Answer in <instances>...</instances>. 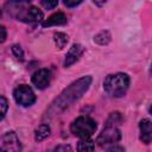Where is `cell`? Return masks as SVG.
<instances>
[{"instance_id": "obj_1", "label": "cell", "mask_w": 152, "mask_h": 152, "mask_svg": "<svg viewBox=\"0 0 152 152\" xmlns=\"http://www.w3.org/2000/svg\"><path fill=\"white\" fill-rule=\"evenodd\" d=\"M90 83H91L90 76H84V77L75 81L74 83H71L52 102L51 107L49 108L48 114L49 115H58L61 112L65 110L68 107H70L75 101H77L88 90Z\"/></svg>"}, {"instance_id": "obj_2", "label": "cell", "mask_w": 152, "mask_h": 152, "mask_svg": "<svg viewBox=\"0 0 152 152\" xmlns=\"http://www.w3.org/2000/svg\"><path fill=\"white\" fill-rule=\"evenodd\" d=\"M128 86H129V77L127 74L124 72H118L107 76L103 83V88L106 93L114 97L122 96L127 91Z\"/></svg>"}, {"instance_id": "obj_3", "label": "cell", "mask_w": 152, "mask_h": 152, "mask_svg": "<svg viewBox=\"0 0 152 152\" xmlns=\"http://www.w3.org/2000/svg\"><path fill=\"white\" fill-rule=\"evenodd\" d=\"M96 122L89 116H80L71 124V132L81 139L90 138L96 131Z\"/></svg>"}, {"instance_id": "obj_4", "label": "cell", "mask_w": 152, "mask_h": 152, "mask_svg": "<svg viewBox=\"0 0 152 152\" xmlns=\"http://www.w3.org/2000/svg\"><path fill=\"white\" fill-rule=\"evenodd\" d=\"M120 121L118 119H115V118H109L108 119L107 125H106V128L102 131V133L97 138L99 145L104 146V145L114 144V142H116V141L120 140L121 133H120V129L116 127V125Z\"/></svg>"}, {"instance_id": "obj_5", "label": "cell", "mask_w": 152, "mask_h": 152, "mask_svg": "<svg viewBox=\"0 0 152 152\" xmlns=\"http://www.w3.org/2000/svg\"><path fill=\"white\" fill-rule=\"evenodd\" d=\"M13 96H14L15 102L23 107H28L33 104V102L36 101V95L33 90L26 84H21L17 87L13 91Z\"/></svg>"}, {"instance_id": "obj_6", "label": "cell", "mask_w": 152, "mask_h": 152, "mask_svg": "<svg viewBox=\"0 0 152 152\" xmlns=\"http://www.w3.org/2000/svg\"><path fill=\"white\" fill-rule=\"evenodd\" d=\"M0 152H21V144L14 132H7L2 135Z\"/></svg>"}, {"instance_id": "obj_7", "label": "cell", "mask_w": 152, "mask_h": 152, "mask_svg": "<svg viewBox=\"0 0 152 152\" xmlns=\"http://www.w3.org/2000/svg\"><path fill=\"white\" fill-rule=\"evenodd\" d=\"M18 19L21 21H25V23H38L43 19V12L34 6H30V7L20 11Z\"/></svg>"}, {"instance_id": "obj_8", "label": "cell", "mask_w": 152, "mask_h": 152, "mask_svg": "<svg viewBox=\"0 0 152 152\" xmlns=\"http://www.w3.org/2000/svg\"><path fill=\"white\" fill-rule=\"evenodd\" d=\"M50 80H51V74L48 69H39L32 76V83L38 89L46 88L50 83Z\"/></svg>"}, {"instance_id": "obj_9", "label": "cell", "mask_w": 152, "mask_h": 152, "mask_svg": "<svg viewBox=\"0 0 152 152\" xmlns=\"http://www.w3.org/2000/svg\"><path fill=\"white\" fill-rule=\"evenodd\" d=\"M82 53H83V48H82V45H80V44H74V45L70 48V50L68 51L66 56H65L64 66L68 68V66H70L71 64H74L75 62H77V61L80 59V57L82 56Z\"/></svg>"}, {"instance_id": "obj_10", "label": "cell", "mask_w": 152, "mask_h": 152, "mask_svg": "<svg viewBox=\"0 0 152 152\" xmlns=\"http://www.w3.org/2000/svg\"><path fill=\"white\" fill-rule=\"evenodd\" d=\"M140 129V139L145 144H150L152 139V124L148 119H144L139 124Z\"/></svg>"}, {"instance_id": "obj_11", "label": "cell", "mask_w": 152, "mask_h": 152, "mask_svg": "<svg viewBox=\"0 0 152 152\" xmlns=\"http://www.w3.org/2000/svg\"><path fill=\"white\" fill-rule=\"evenodd\" d=\"M64 24H66L65 14L62 13V12H57V13L52 14L51 17H49L43 23V26L46 27V26H56V25H64Z\"/></svg>"}, {"instance_id": "obj_12", "label": "cell", "mask_w": 152, "mask_h": 152, "mask_svg": "<svg viewBox=\"0 0 152 152\" xmlns=\"http://www.w3.org/2000/svg\"><path fill=\"white\" fill-rule=\"evenodd\" d=\"M50 135V127L49 125L46 124H43L40 126H38L36 128V132H34V139L37 141H42L44 140L45 138H48Z\"/></svg>"}, {"instance_id": "obj_13", "label": "cell", "mask_w": 152, "mask_h": 152, "mask_svg": "<svg viewBox=\"0 0 152 152\" xmlns=\"http://www.w3.org/2000/svg\"><path fill=\"white\" fill-rule=\"evenodd\" d=\"M77 151L78 152H94V141L89 138L81 139L77 144Z\"/></svg>"}, {"instance_id": "obj_14", "label": "cell", "mask_w": 152, "mask_h": 152, "mask_svg": "<svg viewBox=\"0 0 152 152\" xmlns=\"http://www.w3.org/2000/svg\"><path fill=\"white\" fill-rule=\"evenodd\" d=\"M94 40H95L97 44H100V45L108 44V43H109V40H110V34H109V32H108V31H102V32H100L99 34H96V36H95Z\"/></svg>"}, {"instance_id": "obj_15", "label": "cell", "mask_w": 152, "mask_h": 152, "mask_svg": "<svg viewBox=\"0 0 152 152\" xmlns=\"http://www.w3.org/2000/svg\"><path fill=\"white\" fill-rule=\"evenodd\" d=\"M66 43H68V36L66 34H64L62 32H58L55 34V44L58 49H63Z\"/></svg>"}, {"instance_id": "obj_16", "label": "cell", "mask_w": 152, "mask_h": 152, "mask_svg": "<svg viewBox=\"0 0 152 152\" xmlns=\"http://www.w3.org/2000/svg\"><path fill=\"white\" fill-rule=\"evenodd\" d=\"M7 108H8L7 100L4 96H0V121L4 119V116H5L6 112H7Z\"/></svg>"}, {"instance_id": "obj_17", "label": "cell", "mask_w": 152, "mask_h": 152, "mask_svg": "<svg viewBox=\"0 0 152 152\" xmlns=\"http://www.w3.org/2000/svg\"><path fill=\"white\" fill-rule=\"evenodd\" d=\"M50 152H74L70 145H58L55 148H52Z\"/></svg>"}, {"instance_id": "obj_18", "label": "cell", "mask_w": 152, "mask_h": 152, "mask_svg": "<svg viewBox=\"0 0 152 152\" xmlns=\"http://www.w3.org/2000/svg\"><path fill=\"white\" fill-rule=\"evenodd\" d=\"M12 51H13L14 56H15L19 61H23V59H24V52H23V50H21V48H20L19 45H13Z\"/></svg>"}, {"instance_id": "obj_19", "label": "cell", "mask_w": 152, "mask_h": 152, "mask_svg": "<svg viewBox=\"0 0 152 152\" xmlns=\"http://www.w3.org/2000/svg\"><path fill=\"white\" fill-rule=\"evenodd\" d=\"M40 4H42V6H44L46 10H52V8H55L57 5H58V1H40Z\"/></svg>"}, {"instance_id": "obj_20", "label": "cell", "mask_w": 152, "mask_h": 152, "mask_svg": "<svg viewBox=\"0 0 152 152\" xmlns=\"http://www.w3.org/2000/svg\"><path fill=\"white\" fill-rule=\"evenodd\" d=\"M82 2V0H77V1H69V0H65L64 1V5L65 6H68V7H75V6H77V5H80Z\"/></svg>"}, {"instance_id": "obj_21", "label": "cell", "mask_w": 152, "mask_h": 152, "mask_svg": "<svg viewBox=\"0 0 152 152\" xmlns=\"http://www.w3.org/2000/svg\"><path fill=\"white\" fill-rule=\"evenodd\" d=\"M5 39H6V30L4 26L0 25V43L5 42Z\"/></svg>"}, {"instance_id": "obj_22", "label": "cell", "mask_w": 152, "mask_h": 152, "mask_svg": "<svg viewBox=\"0 0 152 152\" xmlns=\"http://www.w3.org/2000/svg\"><path fill=\"white\" fill-rule=\"evenodd\" d=\"M107 152H125V148L121 147V146H113Z\"/></svg>"}, {"instance_id": "obj_23", "label": "cell", "mask_w": 152, "mask_h": 152, "mask_svg": "<svg viewBox=\"0 0 152 152\" xmlns=\"http://www.w3.org/2000/svg\"><path fill=\"white\" fill-rule=\"evenodd\" d=\"M0 15H1V11H0Z\"/></svg>"}]
</instances>
